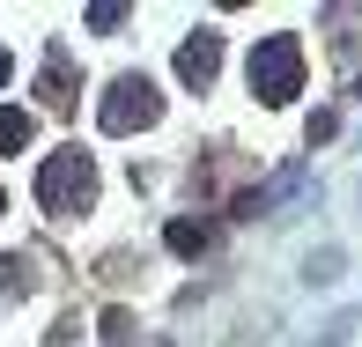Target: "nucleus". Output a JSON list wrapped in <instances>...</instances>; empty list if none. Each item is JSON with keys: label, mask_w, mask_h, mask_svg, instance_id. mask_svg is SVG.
Masks as SVG:
<instances>
[{"label": "nucleus", "mask_w": 362, "mask_h": 347, "mask_svg": "<svg viewBox=\"0 0 362 347\" xmlns=\"http://www.w3.org/2000/svg\"><path fill=\"white\" fill-rule=\"evenodd\" d=\"M156 119H163V96H156L148 74H119L104 89V104H96V126H104V134H141V126H156Z\"/></svg>", "instance_id": "7ed1b4c3"}, {"label": "nucleus", "mask_w": 362, "mask_h": 347, "mask_svg": "<svg viewBox=\"0 0 362 347\" xmlns=\"http://www.w3.org/2000/svg\"><path fill=\"white\" fill-rule=\"evenodd\" d=\"M156 347H170V340H156Z\"/></svg>", "instance_id": "2eb2a0df"}, {"label": "nucleus", "mask_w": 362, "mask_h": 347, "mask_svg": "<svg viewBox=\"0 0 362 347\" xmlns=\"http://www.w3.org/2000/svg\"><path fill=\"white\" fill-rule=\"evenodd\" d=\"M0 214H8V200H0Z\"/></svg>", "instance_id": "ddd939ff"}, {"label": "nucleus", "mask_w": 362, "mask_h": 347, "mask_svg": "<svg viewBox=\"0 0 362 347\" xmlns=\"http://www.w3.org/2000/svg\"><path fill=\"white\" fill-rule=\"evenodd\" d=\"M163 244H170L177 259H200L207 244H215V222H200V214H177V222L163 229Z\"/></svg>", "instance_id": "423d86ee"}, {"label": "nucleus", "mask_w": 362, "mask_h": 347, "mask_svg": "<svg viewBox=\"0 0 362 347\" xmlns=\"http://www.w3.org/2000/svg\"><path fill=\"white\" fill-rule=\"evenodd\" d=\"M96 200V163L81 155V148H59V155H45V170H37V207L45 214H81Z\"/></svg>", "instance_id": "f03ea898"}, {"label": "nucleus", "mask_w": 362, "mask_h": 347, "mask_svg": "<svg viewBox=\"0 0 362 347\" xmlns=\"http://www.w3.org/2000/svg\"><path fill=\"white\" fill-rule=\"evenodd\" d=\"M89 30H96V37H111V30H126V8H119V0H104V8H89Z\"/></svg>", "instance_id": "9d476101"}, {"label": "nucleus", "mask_w": 362, "mask_h": 347, "mask_svg": "<svg viewBox=\"0 0 362 347\" xmlns=\"http://www.w3.org/2000/svg\"><path fill=\"white\" fill-rule=\"evenodd\" d=\"M74 333H81V318H59L52 325V347H74Z\"/></svg>", "instance_id": "9b49d317"}, {"label": "nucleus", "mask_w": 362, "mask_h": 347, "mask_svg": "<svg viewBox=\"0 0 362 347\" xmlns=\"http://www.w3.org/2000/svg\"><path fill=\"white\" fill-rule=\"evenodd\" d=\"M355 96H362V81H355Z\"/></svg>", "instance_id": "4468645a"}, {"label": "nucleus", "mask_w": 362, "mask_h": 347, "mask_svg": "<svg viewBox=\"0 0 362 347\" xmlns=\"http://www.w3.org/2000/svg\"><path fill=\"white\" fill-rule=\"evenodd\" d=\"M37 96H45V111H74V96H81V81H74V52L67 45H45V67H37Z\"/></svg>", "instance_id": "20e7f679"}, {"label": "nucleus", "mask_w": 362, "mask_h": 347, "mask_svg": "<svg viewBox=\"0 0 362 347\" xmlns=\"http://www.w3.org/2000/svg\"><path fill=\"white\" fill-rule=\"evenodd\" d=\"M252 96L274 104V111L303 96V37L296 30H274V37L252 45Z\"/></svg>", "instance_id": "f257e3e1"}, {"label": "nucleus", "mask_w": 362, "mask_h": 347, "mask_svg": "<svg viewBox=\"0 0 362 347\" xmlns=\"http://www.w3.org/2000/svg\"><path fill=\"white\" fill-rule=\"evenodd\" d=\"M30 134H37V119H30V111H15V104H0V155H23Z\"/></svg>", "instance_id": "0eeeda50"}, {"label": "nucleus", "mask_w": 362, "mask_h": 347, "mask_svg": "<svg viewBox=\"0 0 362 347\" xmlns=\"http://www.w3.org/2000/svg\"><path fill=\"white\" fill-rule=\"evenodd\" d=\"M8 74H15V52H0V81H8Z\"/></svg>", "instance_id": "f8f14e48"}, {"label": "nucleus", "mask_w": 362, "mask_h": 347, "mask_svg": "<svg viewBox=\"0 0 362 347\" xmlns=\"http://www.w3.org/2000/svg\"><path fill=\"white\" fill-rule=\"evenodd\" d=\"M96 333H104L111 347H134V340H141V325H134V310H119V303H111L104 318H96Z\"/></svg>", "instance_id": "6e6552de"}, {"label": "nucleus", "mask_w": 362, "mask_h": 347, "mask_svg": "<svg viewBox=\"0 0 362 347\" xmlns=\"http://www.w3.org/2000/svg\"><path fill=\"white\" fill-rule=\"evenodd\" d=\"M215 74H222V37L215 30H192V37L177 45V81H185V89H207Z\"/></svg>", "instance_id": "39448f33"}, {"label": "nucleus", "mask_w": 362, "mask_h": 347, "mask_svg": "<svg viewBox=\"0 0 362 347\" xmlns=\"http://www.w3.org/2000/svg\"><path fill=\"white\" fill-rule=\"evenodd\" d=\"M30 274H37V266H30L23 252H8V259H0V288H30Z\"/></svg>", "instance_id": "1a4fd4ad"}]
</instances>
